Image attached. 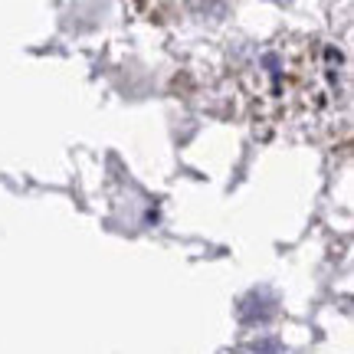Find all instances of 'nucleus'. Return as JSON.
I'll use <instances>...</instances> for the list:
<instances>
[]
</instances>
